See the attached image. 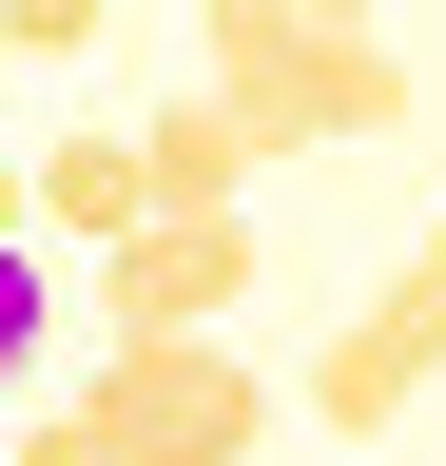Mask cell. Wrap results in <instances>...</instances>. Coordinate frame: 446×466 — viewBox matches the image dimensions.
I'll return each mask as SVG.
<instances>
[{"label":"cell","mask_w":446,"mask_h":466,"mask_svg":"<svg viewBox=\"0 0 446 466\" xmlns=\"http://www.w3.org/2000/svg\"><path fill=\"white\" fill-rule=\"evenodd\" d=\"M427 370H446V214L388 253V291H369V311L311 350V428H330V447H388V428L427 408Z\"/></svg>","instance_id":"cell-1"},{"label":"cell","mask_w":446,"mask_h":466,"mask_svg":"<svg viewBox=\"0 0 446 466\" xmlns=\"http://www.w3.org/2000/svg\"><path fill=\"white\" fill-rule=\"evenodd\" d=\"M292 20H330V39H388V0H292Z\"/></svg>","instance_id":"cell-10"},{"label":"cell","mask_w":446,"mask_h":466,"mask_svg":"<svg viewBox=\"0 0 446 466\" xmlns=\"http://www.w3.org/2000/svg\"><path fill=\"white\" fill-rule=\"evenodd\" d=\"M20 466H117V428H97V408H39V428H20Z\"/></svg>","instance_id":"cell-9"},{"label":"cell","mask_w":446,"mask_h":466,"mask_svg":"<svg viewBox=\"0 0 446 466\" xmlns=\"http://www.w3.org/2000/svg\"><path fill=\"white\" fill-rule=\"evenodd\" d=\"M39 233H78V253H136L155 233V175H136L117 116H97V137H39Z\"/></svg>","instance_id":"cell-5"},{"label":"cell","mask_w":446,"mask_h":466,"mask_svg":"<svg viewBox=\"0 0 446 466\" xmlns=\"http://www.w3.org/2000/svg\"><path fill=\"white\" fill-rule=\"evenodd\" d=\"M369 137H408V58L388 39H292V156H369Z\"/></svg>","instance_id":"cell-4"},{"label":"cell","mask_w":446,"mask_h":466,"mask_svg":"<svg viewBox=\"0 0 446 466\" xmlns=\"http://www.w3.org/2000/svg\"><path fill=\"white\" fill-rule=\"evenodd\" d=\"M78 408L117 428V466H253V447H272V389H253L233 330H213V350H117Z\"/></svg>","instance_id":"cell-2"},{"label":"cell","mask_w":446,"mask_h":466,"mask_svg":"<svg viewBox=\"0 0 446 466\" xmlns=\"http://www.w3.org/2000/svg\"><path fill=\"white\" fill-rule=\"evenodd\" d=\"M136 175H155V214H253V137L213 97H155L136 116Z\"/></svg>","instance_id":"cell-6"},{"label":"cell","mask_w":446,"mask_h":466,"mask_svg":"<svg viewBox=\"0 0 446 466\" xmlns=\"http://www.w3.org/2000/svg\"><path fill=\"white\" fill-rule=\"evenodd\" d=\"M213 311H253V214H155L136 253H97L117 350H213Z\"/></svg>","instance_id":"cell-3"},{"label":"cell","mask_w":446,"mask_h":466,"mask_svg":"<svg viewBox=\"0 0 446 466\" xmlns=\"http://www.w3.org/2000/svg\"><path fill=\"white\" fill-rule=\"evenodd\" d=\"M117 39V0H0V58H97Z\"/></svg>","instance_id":"cell-8"},{"label":"cell","mask_w":446,"mask_h":466,"mask_svg":"<svg viewBox=\"0 0 446 466\" xmlns=\"http://www.w3.org/2000/svg\"><path fill=\"white\" fill-rule=\"evenodd\" d=\"M39 311H59V272H39V233H0V389L39 370Z\"/></svg>","instance_id":"cell-7"}]
</instances>
